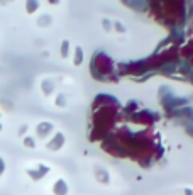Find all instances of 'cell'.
Returning a JSON list of instances; mask_svg holds the SVG:
<instances>
[{"mask_svg": "<svg viewBox=\"0 0 193 195\" xmlns=\"http://www.w3.org/2000/svg\"><path fill=\"white\" fill-rule=\"evenodd\" d=\"M56 193L63 195L65 193V187H63V182H58V187H56Z\"/></svg>", "mask_w": 193, "mask_h": 195, "instance_id": "obj_1", "label": "cell"}, {"mask_svg": "<svg viewBox=\"0 0 193 195\" xmlns=\"http://www.w3.org/2000/svg\"><path fill=\"white\" fill-rule=\"evenodd\" d=\"M26 144H27V146H34V144H32V139H27Z\"/></svg>", "mask_w": 193, "mask_h": 195, "instance_id": "obj_3", "label": "cell"}, {"mask_svg": "<svg viewBox=\"0 0 193 195\" xmlns=\"http://www.w3.org/2000/svg\"><path fill=\"white\" fill-rule=\"evenodd\" d=\"M2 173H4V161L0 159V175H2Z\"/></svg>", "mask_w": 193, "mask_h": 195, "instance_id": "obj_2", "label": "cell"}]
</instances>
